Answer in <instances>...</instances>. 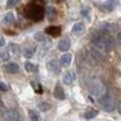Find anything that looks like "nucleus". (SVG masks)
I'll return each mask as SVG.
<instances>
[{"label": "nucleus", "mask_w": 121, "mask_h": 121, "mask_svg": "<svg viewBox=\"0 0 121 121\" xmlns=\"http://www.w3.org/2000/svg\"><path fill=\"white\" fill-rule=\"evenodd\" d=\"M92 44L102 53L109 52L113 47V38L107 33H98L92 37Z\"/></svg>", "instance_id": "obj_1"}, {"label": "nucleus", "mask_w": 121, "mask_h": 121, "mask_svg": "<svg viewBox=\"0 0 121 121\" xmlns=\"http://www.w3.org/2000/svg\"><path fill=\"white\" fill-rule=\"evenodd\" d=\"M26 16L29 18L34 20V21H40L43 18V16H44V11H43V8L39 4L33 3L31 5H29L26 8Z\"/></svg>", "instance_id": "obj_2"}, {"label": "nucleus", "mask_w": 121, "mask_h": 121, "mask_svg": "<svg viewBox=\"0 0 121 121\" xmlns=\"http://www.w3.org/2000/svg\"><path fill=\"white\" fill-rule=\"evenodd\" d=\"M100 105H102V108L104 111H107V112H111V111H113L116 108L115 99H113L109 94H107V92H104V94L100 96Z\"/></svg>", "instance_id": "obj_3"}, {"label": "nucleus", "mask_w": 121, "mask_h": 121, "mask_svg": "<svg viewBox=\"0 0 121 121\" xmlns=\"http://www.w3.org/2000/svg\"><path fill=\"white\" fill-rule=\"evenodd\" d=\"M89 90L94 96H102L105 92V86L99 81V79H94V81L89 85Z\"/></svg>", "instance_id": "obj_4"}, {"label": "nucleus", "mask_w": 121, "mask_h": 121, "mask_svg": "<svg viewBox=\"0 0 121 121\" xmlns=\"http://www.w3.org/2000/svg\"><path fill=\"white\" fill-rule=\"evenodd\" d=\"M47 69L51 72V73H53V74H59L60 73V70H61V64H60V61H57V60H50L47 63Z\"/></svg>", "instance_id": "obj_5"}, {"label": "nucleus", "mask_w": 121, "mask_h": 121, "mask_svg": "<svg viewBox=\"0 0 121 121\" xmlns=\"http://www.w3.org/2000/svg\"><path fill=\"white\" fill-rule=\"evenodd\" d=\"M3 117L5 118V120H11V121H17L21 118V116H20V113L17 112L16 109H5V112H4Z\"/></svg>", "instance_id": "obj_6"}, {"label": "nucleus", "mask_w": 121, "mask_h": 121, "mask_svg": "<svg viewBox=\"0 0 121 121\" xmlns=\"http://www.w3.org/2000/svg\"><path fill=\"white\" fill-rule=\"evenodd\" d=\"M89 55H90V59H91V61L92 63H98V61H100L103 59V56H102V52H100L98 48H92V50H90V52H89Z\"/></svg>", "instance_id": "obj_7"}, {"label": "nucleus", "mask_w": 121, "mask_h": 121, "mask_svg": "<svg viewBox=\"0 0 121 121\" xmlns=\"http://www.w3.org/2000/svg\"><path fill=\"white\" fill-rule=\"evenodd\" d=\"M46 34L51 37H59L61 34V27L60 26H48L46 29Z\"/></svg>", "instance_id": "obj_8"}, {"label": "nucleus", "mask_w": 121, "mask_h": 121, "mask_svg": "<svg viewBox=\"0 0 121 121\" xmlns=\"http://www.w3.org/2000/svg\"><path fill=\"white\" fill-rule=\"evenodd\" d=\"M74 79H76V74H74L73 72H66L64 78H63V81L65 85H72L74 82Z\"/></svg>", "instance_id": "obj_9"}, {"label": "nucleus", "mask_w": 121, "mask_h": 121, "mask_svg": "<svg viewBox=\"0 0 121 121\" xmlns=\"http://www.w3.org/2000/svg\"><path fill=\"white\" fill-rule=\"evenodd\" d=\"M70 63H72V55L70 53H65V55L61 56V59H60L61 66H69Z\"/></svg>", "instance_id": "obj_10"}, {"label": "nucleus", "mask_w": 121, "mask_h": 121, "mask_svg": "<svg viewBox=\"0 0 121 121\" xmlns=\"http://www.w3.org/2000/svg\"><path fill=\"white\" fill-rule=\"evenodd\" d=\"M72 31H73L74 35H82L85 33V25L83 24H76L73 26V29H72Z\"/></svg>", "instance_id": "obj_11"}, {"label": "nucleus", "mask_w": 121, "mask_h": 121, "mask_svg": "<svg viewBox=\"0 0 121 121\" xmlns=\"http://www.w3.org/2000/svg\"><path fill=\"white\" fill-rule=\"evenodd\" d=\"M59 50L63 51V52H65V51H68L69 48H70V42H69L68 39H61L60 42H59Z\"/></svg>", "instance_id": "obj_12"}, {"label": "nucleus", "mask_w": 121, "mask_h": 121, "mask_svg": "<svg viewBox=\"0 0 121 121\" xmlns=\"http://www.w3.org/2000/svg\"><path fill=\"white\" fill-rule=\"evenodd\" d=\"M5 69L9 74H16V73H18V70H20L18 65H17L16 63H9L8 65L5 66Z\"/></svg>", "instance_id": "obj_13"}, {"label": "nucleus", "mask_w": 121, "mask_h": 121, "mask_svg": "<svg viewBox=\"0 0 121 121\" xmlns=\"http://www.w3.org/2000/svg\"><path fill=\"white\" fill-rule=\"evenodd\" d=\"M34 51H35V47L34 46H26V47L24 48V51H22V52H24V56L25 57H31L33 55H34Z\"/></svg>", "instance_id": "obj_14"}, {"label": "nucleus", "mask_w": 121, "mask_h": 121, "mask_svg": "<svg viewBox=\"0 0 121 121\" xmlns=\"http://www.w3.org/2000/svg\"><path fill=\"white\" fill-rule=\"evenodd\" d=\"M55 96L57 98V99H65L64 90H63V87H61L60 85H57V86L55 87Z\"/></svg>", "instance_id": "obj_15"}, {"label": "nucleus", "mask_w": 121, "mask_h": 121, "mask_svg": "<svg viewBox=\"0 0 121 121\" xmlns=\"http://www.w3.org/2000/svg\"><path fill=\"white\" fill-rule=\"evenodd\" d=\"M9 52H12V55H13L14 57L20 56V46L14 44V43H11V44H9Z\"/></svg>", "instance_id": "obj_16"}, {"label": "nucleus", "mask_w": 121, "mask_h": 121, "mask_svg": "<svg viewBox=\"0 0 121 121\" xmlns=\"http://www.w3.org/2000/svg\"><path fill=\"white\" fill-rule=\"evenodd\" d=\"M13 21H14V16L12 13H7L5 14V17H4V20H3V24L4 25H11V24H13Z\"/></svg>", "instance_id": "obj_17"}, {"label": "nucleus", "mask_w": 121, "mask_h": 121, "mask_svg": "<svg viewBox=\"0 0 121 121\" xmlns=\"http://www.w3.org/2000/svg\"><path fill=\"white\" fill-rule=\"evenodd\" d=\"M96 115H98V112H96V111L89 109V111H86V113H85V118H87V120H90V118H94Z\"/></svg>", "instance_id": "obj_18"}, {"label": "nucleus", "mask_w": 121, "mask_h": 121, "mask_svg": "<svg viewBox=\"0 0 121 121\" xmlns=\"http://www.w3.org/2000/svg\"><path fill=\"white\" fill-rule=\"evenodd\" d=\"M34 37H35V39H37L38 42H42V43H46V42H47V39H46L44 34H42V33H37Z\"/></svg>", "instance_id": "obj_19"}, {"label": "nucleus", "mask_w": 121, "mask_h": 121, "mask_svg": "<svg viewBox=\"0 0 121 121\" xmlns=\"http://www.w3.org/2000/svg\"><path fill=\"white\" fill-rule=\"evenodd\" d=\"M25 69H26L27 72H35V70H37V66L33 65L31 63H26V64H25Z\"/></svg>", "instance_id": "obj_20"}, {"label": "nucleus", "mask_w": 121, "mask_h": 121, "mask_svg": "<svg viewBox=\"0 0 121 121\" xmlns=\"http://www.w3.org/2000/svg\"><path fill=\"white\" fill-rule=\"evenodd\" d=\"M50 107H51V104H48V103H46V102H43V103H40V104H39V109L43 111V112L48 111V109H50Z\"/></svg>", "instance_id": "obj_21"}, {"label": "nucleus", "mask_w": 121, "mask_h": 121, "mask_svg": "<svg viewBox=\"0 0 121 121\" xmlns=\"http://www.w3.org/2000/svg\"><path fill=\"white\" fill-rule=\"evenodd\" d=\"M11 53L9 51H0V59H3V60H8Z\"/></svg>", "instance_id": "obj_22"}, {"label": "nucleus", "mask_w": 121, "mask_h": 121, "mask_svg": "<svg viewBox=\"0 0 121 121\" xmlns=\"http://www.w3.org/2000/svg\"><path fill=\"white\" fill-rule=\"evenodd\" d=\"M18 3H20V0H8V3H7V8H13V7H16Z\"/></svg>", "instance_id": "obj_23"}, {"label": "nucleus", "mask_w": 121, "mask_h": 121, "mask_svg": "<svg viewBox=\"0 0 121 121\" xmlns=\"http://www.w3.org/2000/svg\"><path fill=\"white\" fill-rule=\"evenodd\" d=\"M29 115H30V117H31L33 120H39V118H40L39 116H38V113L35 112V111H33V109L29 111Z\"/></svg>", "instance_id": "obj_24"}, {"label": "nucleus", "mask_w": 121, "mask_h": 121, "mask_svg": "<svg viewBox=\"0 0 121 121\" xmlns=\"http://www.w3.org/2000/svg\"><path fill=\"white\" fill-rule=\"evenodd\" d=\"M48 17H50V18L55 17V9H53V8H50V9H48Z\"/></svg>", "instance_id": "obj_25"}, {"label": "nucleus", "mask_w": 121, "mask_h": 121, "mask_svg": "<svg viewBox=\"0 0 121 121\" xmlns=\"http://www.w3.org/2000/svg\"><path fill=\"white\" fill-rule=\"evenodd\" d=\"M0 90H3V91H7V90H8V87H7L3 83V82H0Z\"/></svg>", "instance_id": "obj_26"}, {"label": "nucleus", "mask_w": 121, "mask_h": 121, "mask_svg": "<svg viewBox=\"0 0 121 121\" xmlns=\"http://www.w3.org/2000/svg\"><path fill=\"white\" fill-rule=\"evenodd\" d=\"M4 44H5V42H4V38L0 37V47H3Z\"/></svg>", "instance_id": "obj_27"}, {"label": "nucleus", "mask_w": 121, "mask_h": 121, "mask_svg": "<svg viewBox=\"0 0 121 121\" xmlns=\"http://www.w3.org/2000/svg\"><path fill=\"white\" fill-rule=\"evenodd\" d=\"M117 111H118V113L121 115V102L118 103V105H117Z\"/></svg>", "instance_id": "obj_28"}, {"label": "nucleus", "mask_w": 121, "mask_h": 121, "mask_svg": "<svg viewBox=\"0 0 121 121\" xmlns=\"http://www.w3.org/2000/svg\"><path fill=\"white\" fill-rule=\"evenodd\" d=\"M117 42H118V43H121V33L117 35Z\"/></svg>", "instance_id": "obj_29"}]
</instances>
